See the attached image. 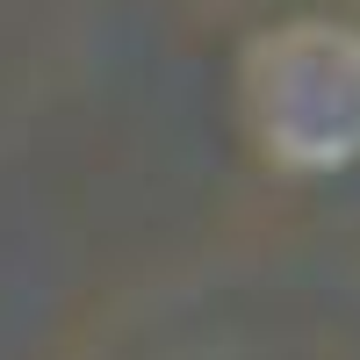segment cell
Here are the masks:
<instances>
[{"instance_id": "cell-1", "label": "cell", "mask_w": 360, "mask_h": 360, "mask_svg": "<svg viewBox=\"0 0 360 360\" xmlns=\"http://www.w3.org/2000/svg\"><path fill=\"white\" fill-rule=\"evenodd\" d=\"M252 123L288 166H346L360 152V37L353 29H281L252 58Z\"/></svg>"}]
</instances>
